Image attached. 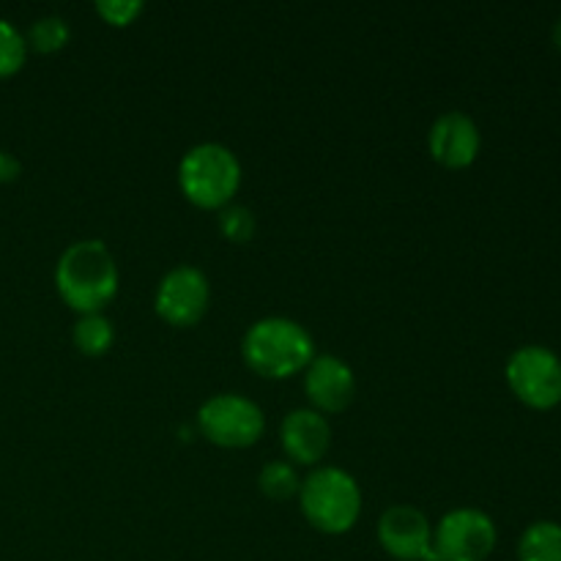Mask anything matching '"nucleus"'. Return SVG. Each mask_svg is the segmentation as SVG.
Listing matches in <instances>:
<instances>
[{
  "label": "nucleus",
  "instance_id": "obj_20",
  "mask_svg": "<svg viewBox=\"0 0 561 561\" xmlns=\"http://www.w3.org/2000/svg\"><path fill=\"white\" fill-rule=\"evenodd\" d=\"M20 173H22L20 159L9 151H0V184H9V181L20 179Z\"/></svg>",
  "mask_w": 561,
  "mask_h": 561
},
{
  "label": "nucleus",
  "instance_id": "obj_1",
  "mask_svg": "<svg viewBox=\"0 0 561 561\" xmlns=\"http://www.w3.org/2000/svg\"><path fill=\"white\" fill-rule=\"evenodd\" d=\"M55 288L80 316L102 312L118 294V266L113 252L99 239L75 241L58 257Z\"/></svg>",
  "mask_w": 561,
  "mask_h": 561
},
{
  "label": "nucleus",
  "instance_id": "obj_18",
  "mask_svg": "<svg viewBox=\"0 0 561 561\" xmlns=\"http://www.w3.org/2000/svg\"><path fill=\"white\" fill-rule=\"evenodd\" d=\"M219 233L228 241H233V244H244V241H250L255 236V214L247 206L230 203L219 214Z\"/></svg>",
  "mask_w": 561,
  "mask_h": 561
},
{
  "label": "nucleus",
  "instance_id": "obj_12",
  "mask_svg": "<svg viewBox=\"0 0 561 561\" xmlns=\"http://www.w3.org/2000/svg\"><path fill=\"white\" fill-rule=\"evenodd\" d=\"M279 442L294 463L316 466L329 453L332 427H329L327 416L318 414L316 409H296L283 420Z\"/></svg>",
  "mask_w": 561,
  "mask_h": 561
},
{
  "label": "nucleus",
  "instance_id": "obj_6",
  "mask_svg": "<svg viewBox=\"0 0 561 561\" xmlns=\"http://www.w3.org/2000/svg\"><path fill=\"white\" fill-rule=\"evenodd\" d=\"M496 524L474 507H460L444 515L433 535L436 561H485L496 548Z\"/></svg>",
  "mask_w": 561,
  "mask_h": 561
},
{
  "label": "nucleus",
  "instance_id": "obj_10",
  "mask_svg": "<svg viewBox=\"0 0 561 561\" xmlns=\"http://www.w3.org/2000/svg\"><path fill=\"white\" fill-rule=\"evenodd\" d=\"M307 400L318 414H337L354 403L356 378L351 365L334 354H316L305 370Z\"/></svg>",
  "mask_w": 561,
  "mask_h": 561
},
{
  "label": "nucleus",
  "instance_id": "obj_2",
  "mask_svg": "<svg viewBox=\"0 0 561 561\" xmlns=\"http://www.w3.org/2000/svg\"><path fill=\"white\" fill-rule=\"evenodd\" d=\"M247 367L263 378H290L316 359V340L290 318H261L241 340Z\"/></svg>",
  "mask_w": 561,
  "mask_h": 561
},
{
  "label": "nucleus",
  "instance_id": "obj_3",
  "mask_svg": "<svg viewBox=\"0 0 561 561\" xmlns=\"http://www.w3.org/2000/svg\"><path fill=\"white\" fill-rule=\"evenodd\" d=\"M179 186L186 201L197 208L230 206L241 186V164L222 142H201L190 148L179 164Z\"/></svg>",
  "mask_w": 561,
  "mask_h": 561
},
{
  "label": "nucleus",
  "instance_id": "obj_16",
  "mask_svg": "<svg viewBox=\"0 0 561 561\" xmlns=\"http://www.w3.org/2000/svg\"><path fill=\"white\" fill-rule=\"evenodd\" d=\"M71 38V31H69V22L64 20V16H42V20H36L31 25V33H27V44H31L36 53H58V49H64L66 44H69Z\"/></svg>",
  "mask_w": 561,
  "mask_h": 561
},
{
  "label": "nucleus",
  "instance_id": "obj_7",
  "mask_svg": "<svg viewBox=\"0 0 561 561\" xmlns=\"http://www.w3.org/2000/svg\"><path fill=\"white\" fill-rule=\"evenodd\" d=\"M507 383L529 409L548 411L561 403V362L542 345H524L507 362Z\"/></svg>",
  "mask_w": 561,
  "mask_h": 561
},
{
  "label": "nucleus",
  "instance_id": "obj_22",
  "mask_svg": "<svg viewBox=\"0 0 561 561\" xmlns=\"http://www.w3.org/2000/svg\"><path fill=\"white\" fill-rule=\"evenodd\" d=\"M431 561H436V559H431Z\"/></svg>",
  "mask_w": 561,
  "mask_h": 561
},
{
  "label": "nucleus",
  "instance_id": "obj_15",
  "mask_svg": "<svg viewBox=\"0 0 561 561\" xmlns=\"http://www.w3.org/2000/svg\"><path fill=\"white\" fill-rule=\"evenodd\" d=\"M257 488L266 493L272 502H288L299 493L301 480H299V471H296L294 463L288 460H272L261 469L257 474Z\"/></svg>",
  "mask_w": 561,
  "mask_h": 561
},
{
  "label": "nucleus",
  "instance_id": "obj_19",
  "mask_svg": "<svg viewBox=\"0 0 561 561\" xmlns=\"http://www.w3.org/2000/svg\"><path fill=\"white\" fill-rule=\"evenodd\" d=\"M96 14L113 27H126L142 14V3H137V0H99Z\"/></svg>",
  "mask_w": 561,
  "mask_h": 561
},
{
  "label": "nucleus",
  "instance_id": "obj_17",
  "mask_svg": "<svg viewBox=\"0 0 561 561\" xmlns=\"http://www.w3.org/2000/svg\"><path fill=\"white\" fill-rule=\"evenodd\" d=\"M27 42L9 20H0V80L16 75L25 66Z\"/></svg>",
  "mask_w": 561,
  "mask_h": 561
},
{
  "label": "nucleus",
  "instance_id": "obj_8",
  "mask_svg": "<svg viewBox=\"0 0 561 561\" xmlns=\"http://www.w3.org/2000/svg\"><path fill=\"white\" fill-rule=\"evenodd\" d=\"M208 301H211V288L201 268L195 266H175L159 283L153 307L164 323L175 329H190L206 316Z\"/></svg>",
  "mask_w": 561,
  "mask_h": 561
},
{
  "label": "nucleus",
  "instance_id": "obj_21",
  "mask_svg": "<svg viewBox=\"0 0 561 561\" xmlns=\"http://www.w3.org/2000/svg\"><path fill=\"white\" fill-rule=\"evenodd\" d=\"M553 44H557V49L561 53V16L557 25H553Z\"/></svg>",
  "mask_w": 561,
  "mask_h": 561
},
{
  "label": "nucleus",
  "instance_id": "obj_14",
  "mask_svg": "<svg viewBox=\"0 0 561 561\" xmlns=\"http://www.w3.org/2000/svg\"><path fill=\"white\" fill-rule=\"evenodd\" d=\"M75 345L80 354L85 356H104L115 343V329L113 321L102 312H91V316H80V321L75 323Z\"/></svg>",
  "mask_w": 561,
  "mask_h": 561
},
{
  "label": "nucleus",
  "instance_id": "obj_11",
  "mask_svg": "<svg viewBox=\"0 0 561 561\" xmlns=\"http://www.w3.org/2000/svg\"><path fill=\"white\" fill-rule=\"evenodd\" d=\"M480 146L482 137L477 124L458 110L438 115L427 135L431 157L449 170H463L474 164V159L480 157Z\"/></svg>",
  "mask_w": 561,
  "mask_h": 561
},
{
  "label": "nucleus",
  "instance_id": "obj_13",
  "mask_svg": "<svg viewBox=\"0 0 561 561\" xmlns=\"http://www.w3.org/2000/svg\"><path fill=\"white\" fill-rule=\"evenodd\" d=\"M518 561H561V526L537 520L520 535Z\"/></svg>",
  "mask_w": 561,
  "mask_h": 561
},
{
  "label": "nucleus",
  "instance_id": "obj_4",
  "mask_svg": "<svg viewBox=\"0 0 561 561\" xmlns=\"http://www.w3.org/2000/svg\"><path fill=\"white\" fill-rule=\"evenodd\" d=\"M301 515L321 535H345L362 513V491L354 477L334 466L316 469L299 488Z\"/></svg>",
  "mask_w": 561,
  "mask_h": 561
},
{
  "label": "nucleus",
  "instance_id": "obj_9",
  "mask_svg": "<svg viewBox=\"0 0 561 561\" xmlns=\"http://www.w3.org/2000/svg\"><path fill=\"white\" fill-rule=\"evenodd\" d=\"M378 542L398 561H431L433 529L425 515L409 504H394L378 520Z\"/></svg>",
  "mask_w": 561,
  "mask_h": 561
},
{
  "label": "nucleus",
  "instance_id": "obj_5",
  "mask_svg": "<svg viewBox=\"0 0 561 561\" xmlns=\"http://www.w3.org/2000/svg\"><path fill=\"white\" fill-rule=\"evenodd\" d=\"M197 427L203 438L222 449H244L252 447L263 436L266 416L255 400L244 394L225 392L206 400L197 411Z\"/></svg>",
  "mask_w": 561,
  "mask_h": 561
}]
</instances>
